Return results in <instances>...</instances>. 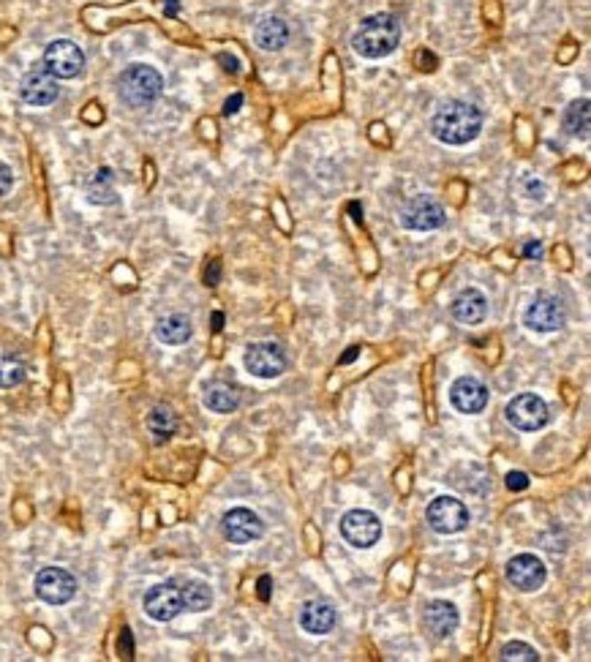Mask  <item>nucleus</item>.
I'll return each instance as SVG.
<instances>
[{"label": "nucleus", "instance_id": "f257e3e1", "mask_svg": "<svg viewBox=\"0 0 591 662\" xmlns=\"http://www.w3.org/2000/svg\"><path fill=\"white\" fill-rule=\"evenodd\" d=\"M431 131L445 144H455V147L469 144L479 136V131H483V113H479L474 104L461 101V98L445 101L436 109V115L431 121Z\"/></svg>", "mask_w": 591, "mask_h": 662}, {"label": "nucleus", "instance_id": "f03ea898", "mask_svg": "<svg viewBox=\"0 0 591 662\" xmlns=\"http://www.w3.org/2000/svg\"><path fill=\"white\" fill-rule=\"evenodd\" d=\"M398 44H400V22L387 12L365 17L352 35V50L368 60L393 55Z\"/></svg>", "mask_w": 591, "mask_h": 662}, {"label": "nucleus", "instance_id": "7ed1b4c3", "mask_svg": "<svg viewBox=\"0 0 591 662\" xmlns=\"http://www.w3.org/2000/svg\"><path fill=\"white\" fill-rule=\"evenodd\" d=\"M118 93H121L123 104H128L131 109L151 106L164 93V77H161V74L153 66L134 63V66H128L121 74Z\"/></svg>", "mask_w": 591, "mask_h": 662}, {"label": "nucleus", "instance_id": "20e7f679", "mask_svg": "<svg viewBox=\"0 0 591 662\" xmlns=\"http://www.w3.org/2000/svg\"><path fill=\"white\" fill-rule=\"evenodd\" d=\"M504 417H507V423H509L512 428H518V431H540V428L548 425L550 409H548V403H545L540 395H534V393H521V395H515V398L507 403Z\"/></svg>", "mask_w": 591, "mask_h": 662}, {"label": "nucleus", "instance_id": "39448f33", "mask_svg": "<svg viewBox=\"0 0 591 662\" xmlns=\"http://www.w3.org/2000/svg\"><path fill=\"white\" fill-rule=\"evenodd\" d=\"M428 524L436 534H458L469 526V507L455 496H436L428 504Z\"/></svg>", "mask_w": 591, "mask_h": 662}, {"label": "nucleus", "instance_id": "423d86ee", "mask_svg": "<svg viewBox=\"0 0 591 662\" xmlns=\"http://www.w3.org/2000/svg\"><path fill=\"white\" fill-rule=\"evenodd\" d=\"M400 224L415 232H431L445 224V207H441L433 197L417 194L409 197L400 207Z\"/></svg>", "mask_w": 591, "mask_h": 662}, {"label": "nucleus", "instance_id": "0eeeda50", "mask_svg": "<svg viewBox=\"0 0 591 662\" xmlns=\"http://www.w3.org/2000/svg\"><path fill=\"white\" fill-rule=\"evenodd\" d=\"M42 63L47 66V71L55 80H74V77H80L85 68V55L74 42L55 39L52 44H47Z\"/></svg>", "mask_w": 591, "mask_h": 662}, {"label": "nucleus", "instance_id": "6e6552de", "mask_svg": "<svg viewBox=\"0 0 591 662\" xmlns=\"http://www.w3.org/2000/svg\"><path fill=\"white\" fill-rule=\"evenodd\" d=\"M341 534L352 548H374L382 540V521L371 510H349L341 518Z\"/></svg>", "mask_w": 591, "mask_h": 662}, {"label": "nucleus", "instance_id": "1a4fd4ad", "mask_svg": "<svg viewBox=\"0 0 591 662\" xmlns=\"http://www.w3.org/2000/svg\"><path fill=\"white\" fill-rule=\"evenodd\" d=\"M77 578L63 567H44L35 575V597L47 605H66L77 595Z\"/></svg>", "mask_w": 591, "mask_h": 662}, {"label": "nucleus", "instance_id": "9d476101", "mask_svg": "<svg viewBox=\"0 0 591 662\" xmlns=\"http://www.w3.org/2000/svg\"><path fill=\"white\" fill-rule=\"evenodd\" d=\"M245 368L256 379H276L286 371V354L273 341H256L245 349Z\"/></svg>", "mask_w": 591, "mask_h": 662}, {"label": "nucleus", "instance_id": "9b49d317", "mask_svg": "<svg viewBox=\"0 0 591 662\" xmlns=\"http://www.w3.org/2000/svg\"><path fill=\"white\" fill-rule=\"evenodd\" d=\"M564 306L553 294H537L524 314V324L534 333H556L564 327Z\"/></svg>", "mask_w": 591, "mask_h": 662}, {"label": "nucleus", "instance_id": "f8f14e48", "mask_svg": "<svg viewBox=\"0 0 591 662\" xmlns=\"http://www.w3.org/2000/svg\"><path fill=\"white\" fill-rule=\"evenodd\" d=\"M221 532L235 545H248L265 534V521L248 507H235L221 518Z\"/></svg>", "mask_w": 591, "mask_h": 662}, {"label": "nucleus", "instance_id": "ddd939ff", "mask_svg": "<svg viewBox=\"0 0 591 662\" xmlns=\"http://www.w3.org/2000/svg\"><path fill=\"white\" fill-rule=\"evenodd\" d=\"M58 93H60L58 80L47 71L44 63H35L19 82V96L30 106H50V104H55Z\"/></svg>", "mask_w": 591, "mask_h": 662}, {"label": "nucleus", "instance_id": "4468645a", "mask_svg": "<svg viewBox=\"0 0 591 662\" xmlns=\"http://www.w3.org/2000/svg\"><path fill=\"white\" fill-rule=\"evenodd\" d=\"M183 611L180 586L175 580H164L147 588L144 595V613L153 621H172Z\"/></svg>", "mask_w": 591, "mask_h": 662}, {"label": "nucleus", "instance_id": "2eb2a0df", "mask_svg": "<svg viewBox=\"0 0 591 662\" xmlns=\"http://www.w3.org/2000/svg\"><path fill=\"white\" fill-rule=\"evenodd\" d=\"M545 578H548L545 565L534 554H518L507 562V580L518 592H537V588H542Z\"/></svg>", "mask_w": 591, "mask_h": 662}, {"label": "nucleus", "instance_id": "dca6fc26", "mask_svg": "<svg viewBox=\"0 0 591 662\" xmlns=\"http://www.w3.org/2000/svg\"><path fill=\"white\" fill-rule=\"evenodd\" d=\"M450 403L461 415H479L488 407V387L474 377H461L450 387Z\"/></svg>", "mask_w": 591, "mask_h": 662}, {"label": "nucleus", "instance_id": "f3484780", "mask_svg": "<svg viewBox=\"0 0 591 662\" xmlns=\"http://www.w3.org/2000/svg\"><path fill=\"white\" fill-rule=\"evenodd\" d=\"M423 621L428 633H433V638H450L455 630H458V608L447 600H433L425 605V613H423Z\"/></svg>", "mask_w": 591, "mask_h": 662}, {"label": "nucleus", "instance_id": "a211bd4d", "mask_svg": "<svg viewBox=\"0 0 591 662\" xmlns=\"http://www.w3.org/2000/svg\"><path fill=\"white\" fill-rule=\"evenodd\" d=\"M338 621V613L327 600H308L300 608V627L311 635H327L332 633Z\"/></svg>", "mask_w": 591, "mask_h": 662}, {"label": "nucleus", "instance_id": "6ab92c4d", "mask_svg": "<svg viewBox=\"0 0 591 662\" xmlns=\"http://www.w3.org/2000/svg\"><path fill=\"white\" fill-rule=\"evenodd\" d=\"M450 311H453L455 322H461V324H479L488 316V298L479 289L469 286V289L455 294Z\"/></svg>", "mask_w": 591, "mask_h": 662}, {"label": "nucleus", "instance_id": "aec40b11", "mask_svg": "<svg viewBox=\"0 0 591 662\" xmlns=\"http://www.w3.org/2000/svg\"><path fill=\"white\" fill-rule=\"evenodd\" d=\"M191 336H194V324H191L189 316H183V314H167V316H161L156 322V339L161 344L180 347V344L191 341Z\"/></svg>", "mask_w": 591, "mask_h": 662}, {"label": "nucleus", "instance_id": "412c9836", "mask_svg": "<svg viewBox=\"0 0 591 662\" xmlns=\"http://www.w3.org/2000/svg\"><path fill=\"white\" fill-rule=\"evenodd\" d=\"M253 42L260 44L265 52H278L289 42V27L281 17H265L253 30Z\"/></svg>", "mask_w": 591, "mask_h": 662}, {"label": "nucleus", "instance_id": "4be33fe9", "mask_svg": "<svg viewBox=\"0 0 591 662\" xmlns=\"http://www.w3.org/2000/svg\"><path fill=\"white\" fill-rule=\"evenodd\" d=\"M240 403V393L235 385L229 382H210L205 387V407L215 415H229L237 409Z\"/></svg>", "mask_w": 591, "mask_h": 662}, {"label": "nucleus", "instance_id": "5701e85b", "mask_svg": "<svg viewBox=\"0 0 591 662\" xmlns=\"http://www.w3.org/2000/svg\"><path fill=\"white\" fill-rule=\"evenodd\" d=\"M180 597H183V611L202 613L213 605V588L205 580H186V586H180Z\"/></svg>", "mask_w": 591, "mask_h": 662}, {"label": "nucleus", "instance_id": "b1692460", "mask_svg": "<svg viewBox=\"0 0 591 662\" xmlns=\"http://www.w3.org/2000/svg\"><path fill=\"white\" fill-rule=\"evenodd\" d=\"M147 431L153 433V439L159 441H167L175 431H177V415L172 412V407H167V403H159V407L151 409V415H147Z\"/></svg>", "mask_w": 591, "mask_h": 662}, {"label": "nucleus", "instance_id": "393cba45", "mask_svg": "<svg viewBox=\"0 0 591 662\" xmlns=\"http://www.w3.org/2000/svg\"><path fill=\"white\" fill-rule=\"evenodd\" d=\"M588 98H578L564 109V131L570 136H588V121H591V109Z\"/></svg>", "mask_w": 591, "mask_h": 662}, {"label": "nucleus", "instance_id": "a878e982", "mask_svg": "<svg viewBox=\"0 0 591 662\" xmlns=\"http://www.w3.org/2000/svg\"><path fill=\"white\" fill-rule=\"evenodd\" d=\"M88 199L96 202V205H115L118 202V194H115V186H113V169H98L90 183H88Z\"/></svg>", "mask_w": 591, "mask_h": 662}, {"label": "nucleus", "instance_id": "bb28decb", "mask_svg": "<svg viewBox=\"0 0 591 662\" xmlns=\"http://www.w3.org/2000/svg\"><path fill=\"white\" fill-rule=\"evenodd\" d=\"M27 377V365L17 354H0V390L19 387Z\"/></svg>", "mask_w": 591, "mask_h": 662}, {"label": "nucleus", "instance_id": "cd10ccee", "mask_svg": "<svg viewBox=\"0 0 591 662\" xmlns=\"http://www.w3.org/2000/svg\"><path fill=\"white\" fill-rule=\"evenodd\" d=\"M499 657H502L504 662H509V659H515V662H537V659H540L537 649H532L529 643H521V641L504 643Z\"/></svg>", "mask_w": 591, "mask_h": 662}, {"label": "nucleus", "instance_id": "c85d7f7f", "mask_svg": "<svg viewBox=\"0 0 591 662\" xmlns=\"http://www.w3.org/2000/svg\"><path fill=\"white\" fill-rule=\"evenodd\" d=\"M12 186H14V172L9 164L0 161V197H6L12 191Z\"/></svg>", "mask_w": 591, "mask_h": 662}, {"label": "nucleus", "instance_id": "c756f323", "mask_svg": "<svg viewBox=\"0 0 591 662\" xmlns=\"http://www.w3.org/2000/svg\"><path fill=\"white\" fill-rule=\"evenodd\" d=\"M507 488L509 491H526L529 488V477L524 471H509L507 474Z\"/></svg>", "mask_w": 591, "mask_h": 662}, {"label": "nucleus", "instance_id": "7c9ffc66", "mask_svg": "<svg viewBox=\"0 0 591 662\" xmlns=\"http://www.w3.org/2000/svg\"><path fill=\"white\" fill-rule=\"evenodd\" d=\"M524 256H526V260H540V256H542V243L540 240H529L524 245Z\"/></svg>", "mask_w": 591, "mask_h": 662}, {"label": "nucleus", "instance_id": "2f4dec72", "mask_svg": "<svg viewBox=\"0 0 591 662\" xmlns=\"http://www.w3.org/2000/svg\"><path fill=\"white\" fill-rule=\"evenodd\" d=\"M240 106H243V96H240V93H235V96H232V98H227V104H224V115H235Z\"/></svg>", "mask_w": 591, "mask_h": 662}, {"label": "nucleus", "instance_id": "473e14b6", "mask_svg": "<svg viewBox=\"0 0 591 662\" xmlns=\"http://www.w3.org/2000/svg\"><path fill=\"white\" fill-rule=\"evenodd\" d=\"M218 273H221V268H218V262H213L210 270H207V276H205L207 286H215V284H218Z\"/></svg>", "mask_w": 591, "mask_h": 662}, {"label": "nucleus", "instance_id": "72a5a7b5", "mask_svg": "<svg viewBox=\"0 0 591 662\" xmlns=\"http://www.w3.org/2000/svg\"><path fill=\"white\" fill-rule=\"evenodd\" d=\"M180 12V0H164V14L167 17H177Z\"/></svg>", "mask_w": 591, "mask_h": 662}, {"label": "nucleus", "instance_id": "f704fd0d", "mask_svg": "<svg viewBox=\"0 0 591 662\" xmlns=\"http://www.w3.org/2000/svg\"><path fill=\"white\" fill-rule=\"evenodd\" d=\"M260 597H262V600L270 597V575H262V578H260Z\"/></svg>", "mask_w": 591, "mask_h": 662}, {"label": "nucleus", "instance_id": "c9c22d12", "mask_svg": "<svg viewBox=\"0 0 591 662\" xmlns=\"http://www.w3.org/2000/svg\"><path fill=\"white\" fill-rule=\"evenodd\" d=\"M218 60L224 63V68H227V71H232V74L237 71V60H235V58H229V55H218Z\"/></svg>", "mask_w": 591, "mask_h": 662}, {"label": "nucleus", "instance_id": "e433bc0d", "mask_svg": "<svg viewBox=\"0 0 591 662\" xmlns=\"http://www.w3.org/2000/svg\"><path fill=\"white\" fill-rule=\"evenodd\" d=\"M357 354H360V349H357V347H352V349H349V352H346V354L341 357V362H352V360H354Z\"/></svg>", "mask_w": 591, "mask_h": 662}, {"label": "nucleus", "instance_id": "4c0bfd02", "mask_svg": "<svg viewBox=\"0 0 591 662\" xmlns=\"http://www.w3.org/2000/svg\"><path fill=\"white\" fill-rule=\"evenodd\" d=\"M221 324H224V316H221V314H213V327L221 330Z\"/></svg>", "mask_w": 591, "mask_h": 662}]
</instances>
